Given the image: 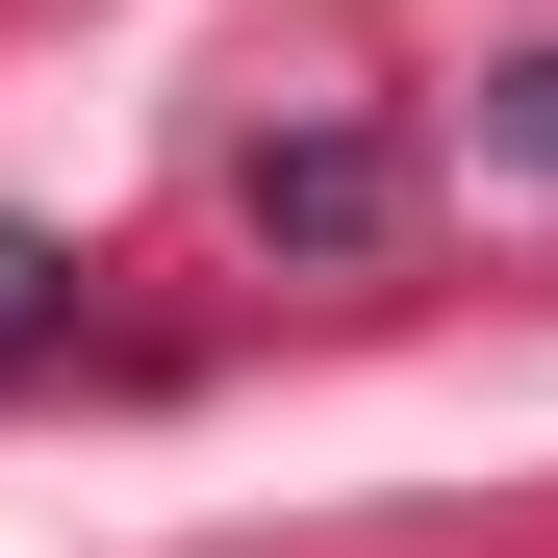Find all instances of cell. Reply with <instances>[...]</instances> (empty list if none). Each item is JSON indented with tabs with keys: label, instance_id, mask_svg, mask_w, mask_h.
I'll return each instance as SVG.
<instances>
[{
	"label": "cell",
	"instance_id": "1",
	"mask_svg": "<svg viewBox=\"0 0 558 558\" xmlns=\"http://www.w3.org/2000/svg\"><path fill=\"white\" fill-rule=\"evenodd\" d=\"M254 229H279V254H355V229H381V128H305V153H254Z\"/></svg>",
	"mask_w": 558,
	"mask_h": 558
},
{
	"label": "cell",
	"instance_id": "2",
	"mask_svg": "<svg viewBox=\"0 0 558 558\" xmlns=\"http://www.w3.org/2000/svg\"><path fill=\"white\" fill-rule=\"evenodd\" d=\"M51 330H76V254H51V229H0V355H51Z\"/></svg>",
	"mask_w": 558,
	"mask_h": 558
},
{
	"label": "cell",
	"instance_id": "3",
	"mask_svg": "<svg viewBox=\"0 0 558 558\" xmlns=\"http://www.w3.org/2000/svg\"><path fill=\"white\" fill-rule=\"evenodd\" d=\"M508 178H558V51H533V76H508Z\"/></svg>",
	"mask_w": 558,
	"mask_h": 558
}]
</instances>
